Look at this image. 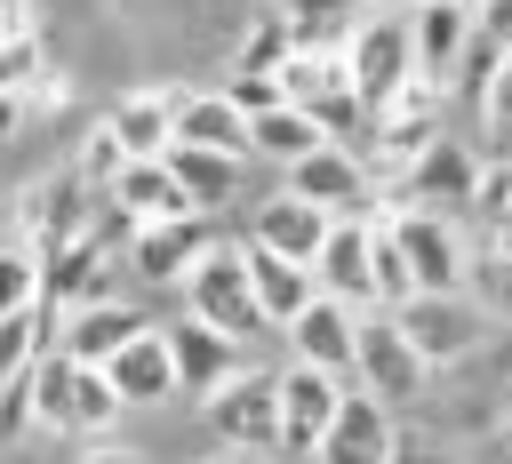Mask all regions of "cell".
<instances>
[{
	"label": "cell",
	"mask_w": 512,
	"mask_h": 464,
	"mask_svg": "<svg viewBox=\"0 0 512 464\" xmlns=\"http://www.w3.org/2000/svg\"><path fill=\"white\" fill-rule=\"evenodd\" d=\"M184 312L192 320H208V328H224L232 344H256L264 336V312H256V288H248V264H240V248H208L192 272H184Z\"/></svg>",
	"instance_id": "1"
},
{
	"label": "cell",
	"mask_w": 512,
	"mask_h": 464,
	"mask_svg": "<svg viewBox=\"0 0 512 464\" xmlns=\"http://www.w3.org/2000/svg\"><path fill=\"white\" fill-rule=\"evenodd\" d=\"M424 376H432V368L408 352V336L392 328V312H384V304H360V312H352V384L376 392L384 408H400V400L424 392Z\"/></svg>",
	"instance_id": "2"
},
{
	"label": "cell",
	"mask_w": 512,
	"mask_h": 464,
	"mask_svg": "<svg viewBox=\"0 0 512 464\" xmlns=\"http://www.w3.org/2000/svg\"><path fill=\"white\" fill-rule=\"evenodd\" d=\"M336 56H344V80H352V96H360L368 112H376L400 80H416V56H408V16H400V8H368Z\"/></svg>",
	"instance_id": "3"
},
{
	"label": "cell",
	"mask_w": 512,
	"mask_h": 464,
	"mask_svg": "<svg viewBox=\"0 0 512 464\" xmlns=\"http://www.w3.org/2000/svg\"><path fill=\"white\" fill-rule=\"evenodd\" d=\"M384 312H392V328L408 336V352H416L424 368H448V360H472V352H480V312L464 304V288H448V296L416 288V296H400V304H384Z\"/></svg>",
	"instance_id": "4"
},
{
	"label": "cell",
	"mask_w": 512,
	"mask_h": 464,
	"mask_svg": "<svg viewBox=\"0 0 512 464\" xmlns=\"http://www.w3.org/2000/svg\"><path fill=\"white\" fill-rule=\"evenodd\" d=\"M472 176H480V160L456 144V136H432L400 176H384V192L376 200H392V208H432V216H448V208H472Z\"/></svg>",
	"instance_id": "5"
},
{
	"label": "cell",
	"mask_w": 512,
	"mask_h": 464,
	"mask_svg": "<svg viewBox=\"0 0 512 464\" xmlns=\"http://www.w3.org/2000/svg\"><path fill=\"white\" fill-rule=\"evenodd\" d=\"M288 192L328 216H376V168L352 144H312L304 160H288Z\"/></svg>",
	"instance_id": "6"
},
{
	"label": "cell",
	"mask_w": 512,
	"mask_h": 464,
	"mask_svg": "<svg viewBox=\"0 0 512 464\" xmlns=\"http://www.w3.org/2000/svg\"><path fill=\"white\" fill-rule=\"evenodd\" d=\"M384 232H392V248H400V264H408V288H432V296L464 288V264H472V256H464V240H456L448 216H432V208H392Z\"/></svg>",
	"instance_id": "7"
},
{
	"label": "cell",
	"mask_w": 512,
	"mask_h": 464,
	"mask_svg": "<svg viewBox=\"0 0 512 464\" xmlns=\"http://www.w3.org/2000/svg\"><path fill=\"white\" fill-rule=\"evenodd\" d=\"M216 216L208 208H184V216H152V224H128V264L144 280H184L208 248H216Z\"/></svg>",
	"instance_id": "8"
},
{
	"label": "cell",
	"mask_w": 512,
	"mask_h": 464,
	"mask_svg": "<svg viewBox=\"0 0 512 464\" xmlns=\"http://www.w3.org/2000/svg\"><path fill=\"white\" fill-rule=\"evenodd\" d=\"M80 232H88V184H80V168H56V176H40L16 200V240L32 256H48V248H64Z\"/></svg>",
	"instance_id": "9"
},
{
	"label": "cell",
	"mask_w": 512,
	"mask_h": 464,
	"mask_svg": "<svg viewBox=\"0 0 512 464\" xmlns=\"http://www.w3.org/2000/svg\"><path fill=\"white\" fill-rule=\"evenodd\" d=\"M160 344H168V368H176V392H216V384H232L240 368H248V344H232L224 328H208V320H168L160 328Z\"/></svg>",
	"instance_id": "10"
},
{
	"label": "cell",
	"mask_w": 512,
	"mask_h": 464,
	"mask_svg": "<svg viewBox=\"0 0 512 464\" xmlns=\"http://www.w3.org/2000/svg\"><path fill=\"white\" fill-rule=\"evenodd\" d=\"M384 448H392V408H384L376 392L344 384L336 408H328V424H320L312 464H384Z\"/></svg>",
	"instance_id": "11"
},
{
	"label": "cell",
	"mask_w": 512,
	"mask_h": 464,
	"mask_svg": "<svg viewBox=\"0 0 512 464\" xmlns=\"http://www.w3.org/2000/svg\"><path fill=\"white\" fill-rule=\"evenodd\" d=\"M336 392H344V376L304 368V360H288V368L272 376V408H280V456H312V448H320V424H328Z\"/></svg>",
	"instance_id": "12"
},
{
	"label": "cell",
	"mask_w": 512,
	"mask_h": 464,
	"mask_svg": "<svg viewBox=\"0 0 512 464\" xmlns=\"http://www.w3.org/2000/svg\"><path fill=\"white\" fill-rule=\"evenodd\" d=\"M208 424H216V440H224V448H248V456L280 448V408H272V376L240 368L232 384H216V392H208Z\"/></svg>",
	"instance_id": "13"
},
{
	"label": "cell",
	"mask_w": 512,
	"mask_h": 464,
	"mask_svg": "<svg viewBox=\"0 0 512 464\" xmlns=\"http://www.w3.org/2000/svg\"><path fill=\"white\" fill-rule=\"evenodd\" d=\"M368 232H376V216H328V232L312 248V288L352 304V312L376 304V288H368Z\"/></svg>",
	"instance_id": "14"
},
{
	"label": "cell",
	"mask_w": 512,
	"mask_h": 464,
	"mask_svg": "<svg viewBox=\"0 0 512 464\" xmlns=\"http://www.w3.org/2000/svg\"><path fill=\"white\" fill-rule=\"evenodd\" d=\"M168 144H200V152L248 160V112H240L224 88H192V96H168Z\"/></svg>",
	"instance_id": "15"
},
{
	"label": "cell",
	"mask_w": 512,
	"mask_h": 464,
	"mask_svg": "<svg viewBox=\"0 0 512 464\" xmlns=\"http://www.w3.org/2000/svg\"><path fill=\"white\" fill-rule=\"evenodd\" d=\"M464 24L472 8L464 0H416L408 8V56H416V80L424 88H456V56H464Z\"/></svg>",
	"instance_id": "16"
},
{
	"label": "cell",
	"mask_w": 512,
	"mask_h": 464,
	"mask_svg": "<svg viewBox=\"0 0 512 464\" xmlns=\"http://www.w3.org/2000/svg\"><path fill=\"white\" fill-rule=\"evenodd\" d=\"M136 328H152L136 304H112V296H88V304H72V312H56V352H72V360H88V368H104Z\"/></svg>",
	"instance_id": "17"
},
{
	"label": "cell",
	"mask_w": 512,
	"mask_h": 464,
	"mask_svg": "<svg viewBox=\"0 0 512 464\" xmlns=\"http://www.w3.org/2000/svg\"><path fill=\"white\" fill-rule=\"evenodd\" d=\"M240 264H248V288H256V312H264V328H288L320 288H312V264H296V256H272V248H256V240H240Z\"/></svg>",
	"instance_id": "18"
},
{
	"label": "cell",
	"mask_w": 512,
	"mask_h": 464,
	"mask_svg": "<svg viewBox=\"0 0 512 464\" xmlns=\"http://www.w3.org/2000/svg\"><path fill=\"white\" fill-rule=\"evenodd\" d=\"M288 352H296L304 368H328V376H344V384H352V304L312 296V304L288 320Z\"/></svg>",
	"instance_id": "19"
},
{
	"label": "cell",
	"mask_w": 512,
	"mask_h": 464,
	"mask_svg": "<svg viewBox=\"0 0 512 464\" xmlns=\"http://www.w3.org/2000/svg\"><path fill=\"white\" fill-rule=\"evenodd\" d=\"M320 232H328V208L296 200L288 184H280L272 200H256V216H248V240H256V248H272V256H296V264H312Z\"/></svg>",
	"instance_id": "20"
},
{
	"label": "cell",
	"mask_w": 512,
	"mask_h": 464,
	"mask_svg": "<svg viewBox=\"0 0 512 464\" xmlns=\"http://www.w3.org/2000/svg\"><path fill=\"white\" fill-rule=\"evenodd\" d=\"M104 376H112V392H120V408H152V400H176V368H168V344H160V328H136L112 360H104Z\"/></svg>",
	"instance_id": "21"
},
{
	"label": "cell",
	"mask_w": 512,
	"mask_h": 464,
	"mask_svg": "<svg viewBox=\"0 0 512 464\" xmlns=\"http://www.w3.org/2000/svg\"><path fill=\"white\" fill-rule=\"evenodd\" d=\"M104 200L128 216V224H152V216H184L192 200H184V184L168 176V160L152 152V160H120V176L104 184Z\"/></svg>",
	"instance_id": "22"
},
{
	"label": "cell",
	"mask_w": 512,
	"mask_h": 464,
	"mask_svg": "<svg viewBox=\"0 0 512 464\" xmlns=\"http://www.w3.org/2000/svg\"><path fill=\"white\" fill-rule=\"evenodd\" d=\"M504 64H512V0H472L464 56H456V88H472V96H480Z\"/></svg>",
	"instance_id": "23"
},
{
	"label": "cell",
	"mask_w": 512,
	"mask_h": 464,
	"mask_svg": "<svg viewBox=\"0 0 512 464\" xmlns=\"http://www.w3.org/2000/svg\"><path fill=\"white\" fill-rule=\"evenodd\" d=\"M272 16H280V32H288V48H344L352 40V24L368 16V0H272Z\"/></svg>",
	"instance_id": "24"
},
{
	"label": "cell",
	"mask_w": 512,
	"mask_h": 464,
	"mask_svg": "<svg viewBox=\"0 0 512 464\" xmlns=\"http://www.w3.org/2000/svg\"><path fill=\"white\" fill-rule=\"evenodd\" d=\"M312 144H328V136H320V120H312L304 104L280 96V104L248 112V160H280V168H288V160H304Z\"/></svg>",
	"instance_id": "25"
},
{
	"label": "cell",
	"mask_w": 512,
	"mask_h": 464,
	"mask_svg": "<svg viewBox=\"0 0 512 464\" xmlns=\"http://www.w3.org/2000/svg\"><path fill=\"white\" fill-rule=\"evenodd\" d=\"M160 160H168V176L184 184V200H192V208H208V216H216V208L240 192V160H224V152H200V144H168Z\"/></svg>",
	"instance_id": "26"
},
{
	"label": "cell",
	"mask_w": 512,
	"mask_h": 464,
	"mask_svg": "<svg viewBox=\"0 0 512 464\" xmlns=\"http://www.w3.org/2000/svg\"><path fill=\"white\" fill-rule=\"evenodd\" d=\"M104 128L120 136L128 160H152V152H168V96H160V88H136V96H120V104L104 112Z\"/></svg>",
	"instance_id": "27"
},
{
	"label": "cell",
	"mask_w": 512,
	"mask_h": 464,
	"mask_svg": "<svg viewBox=\"0 0 512 464\" xmlns=\"http://www.w3.org/2000/svg\"><path fill=\"white\" fill-rule=\"evenodd\" d=\"M24 376H32V432H72V352L40 344Z\"/></svg>",
	"instance_id": "28"
},
{
	"label": "cell",
	"mask_w": 512,
	"mask_h": 464,
	"mask_svg": "<svg viewBox=\"0 0 512 464\" xmlns=\"http://www.w3.org/2000/svg\"><path fill=\"white\" fill-rule=\"evenodd\" d=\"M112 424H120V392H112V376L88 368V360H72V432H112Z\"/></svg>",
	"instance_id": "29"
},
{
	"label": "cell",
	"mask_w": 512,
	"mask_h": 464,
	"mask_svg": "<svg viewBox=\"0 0 512 464\" xmlns=\"http://www.w3.org/2000/svg\"><path fill=\"white\" fill-rule=\"evenodd\" d=\"M48 312L40 304H24V312H0V376H16V368H32L40 360V344H48Z\"/></svg>",
	"instance_id": "30"
},
{
	"label": "cell",
	"mask_w": 512,
	"mask_h": 464,
	"mask_svg": "<svg viewBox=\"0 0 512 464\" xmlns=\"http://www.w3.org/2000/svg\"><path fill=\"white\" fill-rule=\"evenodd\" d=\"M368 288H376V304L416 296V288H408V264H400V248H392V232H384V224L368 232Z\"/></svg>",
	"instance_id": "31"
},
{
	"label": "cell",
	"mask_w": 512,
	"mask_h": 464,
	"mask_svg": "<svg viewBox=\"0 0 512 464\" xmlns=\"http://www.w3.org/2000/svg\"><path fill=\"white\" fill-rule=\"evenodd\" d=\"M40 304V256L32 248H0V312Z\"/></svg>",
	"instance_id": "32"
},
{
	"label": "cell",
	"mask_w": 512,
	"mask_h": 464,
	"mask_svg": "<svg viewBox=\"0 0 512 464\" xmlns=\"http://www.w3.org/2000/svg\"><path fill=\"white\" fill-rule=\"evenodd\" d=\"M120 160H128V152H120V136H112V128H104V120H96V128H88V144H80V160H72V168H80V184H88V192H104V184H112V176H120Z\"/></svg>",
	"instance_id": "33"
},
{
	"label": "cell",
	"mask_w": 512,
	"mask_h": 464,
	"mask_svg": "<svg viewBox=\"0 0 512 464\" xmlns=\"http://www.w3.org/2000/svg\"><path fill=\"white\" fill-rule=\"evenodd\" d=\"M472 208H480L488 224H504V216H512V152L480 160V176H472Z\"/></svg>",
	"instance_id": "34"
},
{
	"label": "cell",
	"mask_w": 512,
	"mask_h": 464,
	"mask_svg": "<svg viewBox=\"0 0 512 464\" xmlns=\"http://www.w3.org/2000/svg\"><path fill=\"white\" fill-rule=\"evenodd\" d=\"M280 56H288V32H280V16L264 8V16L248 24V40H240V64H232V72H272Z\"/></svg>",
	"instance_id": "35"
},
{
	"label": "cell",
	"mask_w": 512,
	"mask_h": 464,
	"mask_svg": "<svg viewBox=\"0 0 512 464\" xmlns=\"http://www.w3.org/2000/svg\"><path fill=\"white\" fill-rule=\"evenodd\" d=\"M24 432H32V376L16 368V376H0V448Z\"/></svg>",
	"instance_id": "36"
},
{
	"label": "cell",
	"mask_w": 512,
	"mask_h": 464,
	"mask_svg": "<svg viewBox=\"0 0 512 464\" xmlns=\"http://www.w3.org/2000/svg\"><path fill=\"white\" fill-rule=\"evenodd\" d=\"M472 104H480V120H488L496 152H512V64H504V72H496V80H488V88H480Z\"/></svg>",
	"instance_id": "37"
},
{
	"label": "cell",
	"mask_w": 512,
	"mask_h": 464,
	"mask_svg": "<svg viewBox=\"0 0 512 464\" xmlns=\"http://www.w3.org/2000/svg\"><path fill=\"white\" fill-rule=\"evenodd\" d=\"M224 96H232L240 112H264V104H280V72H232Z\"/></svg>",
	"instance_id": "38"
},
{
	"label": "cell",
	"mask_w": 512,
	"mask_h": 464,
	"mask_svg": "<svg viewBox=\"0 0 512 464\" xmlns=\"http://www.w3.org/2000/svg\"><path fill=\"white\" fill-rule=\"evenodd\" d=\"M32 72H40V48H32V32L0 40V88H16V80H32Z\"/></svg>",
	"instance_id": "39"
},
{
	"label": "cell",
	"mask_w": 512,
	"mask_h": 464,
	"mask_svg": "<svg viewBox=\"0 0 512 464\" xmlns=\"http://www.w3.org/2000/svg\"><path fill=\"white\" fill-rule=\"evenodd\" d=\"M16 120H24V88H0V136H16Z\"/></svg>",
	"instance_id": "40"
},
{
	"label": "cell",
	"mask_w": 512,
	"mask_h": 464,
	"mask_svg": "<svg viewBox=\"0 0 512 464\" xmlns=\"http://www.w3.org/2000/svg\"><path fill=\"white\" fill-rule=\"evenodd\" d=\"M384 464H448V456H432V448H408V440H392V448H384Z\"/></svg>",
	"instance_id": "41"
},
{
	"label": "cell",
	"mask_w": 512,
	"mask_h": 464,
	"mask_svg": "<svg viewBox=\"0 0 512 464\" xmlns=\"http://www.w3.org/2000/svg\"><path fill=\"white\" fill-rule=\"evenodd\" d=\"M80 464H144V456H136V448H88Z\"/></svg>",
	"instance_id": "42"
},
{
	"label": "cell",
	"mask_w": 512,
	"mask_h": 464,
	"mask_svg": "<svg viewBox=\"0 0 512 464\" xmlns=\"http://www.w3.org/2000/svg\"><path fill=\"white\" fill-rule=\"evenodd\" d=\"M496 424H504V432H512V384H504V392H496Z\"/></svg>",
	"instance_id": "43"
},
{
	"label": "cell",
	"mask_w": 512,
	"mask_h": 464,
	"mask_svg": "<svg viewBox=\"0 0 512 464\" xmlns=\"http://www.w3.org/2000/svg\"><path fill=\"white\" fill-rule=\"evenodd\" d=\"M16 32H24V24H16V16H8V8H0V40H16Z\"/></svg>",
	"instance_id": "44"
},
{
	"label": "cell",
	"mask_w": 512,
	"mask_h": 464,
	"mask_svg": "<svg viewBox=\"0 0 512 464\" xmlns=\"http://www.w3.org/2000/svg\"><path fill=\"white\" fill-rule=\"evenodd\" d=\"M496 280H504V312H512V272H504V264H496Z\"/></svg>",
	"instance_id": "45"
},
{
	"label": "cell",
	"mask_w": 512,
	"mask_h": 464,
	"mask_svg": "<svg viewBox=\"0 0 512 464\" xmlns=\"http://www.w3.org/2000/svg\"><path fill=\"white\" fill-rule=\"evenodd\" d=\"M376 8H400V16H408V8H416V0H376Z\"/></svg>",
	"instance_id": "46"
},
{
	"label": "cell",
	"mask_w": 512,
	"mask_h": 464,
	"mask_svg": "<svg viewBox=\"0 0 512 464\" xmlns=\"http://www.w3.org/2000/svg\"><path fill=\"white\" fill-rule=\"evenodd\" d=\"M208 464H240V456H208Z\"/></svg>",
	"instance_id": "47"
},
{
	"label": "cell",
	"mask_w": 512,
	"mask_h": 464,
	"mask_svg": "<svg viewBox=\"0 0 512 464\" xmlns=\"http://www.w3.org/2000/svg\"><path fill=\"white\" fill-rule=\"evenodd\" d=\"M464 8H472V0H464Z\"/></svg>",
	"instance_id": "48"
},
{
	"label": "cell",
	"mask_w": 512,
	"mask_h": 464,
	"mask_svg": "<svg viewBox=\"0 0 512 464\" xmlns=\"http://www.w3.org/2000/svg\"><path fill=\"white\" fill-rule=\"evenodd\" d=\"M240 464H248V456H240Z\"/></svg>",
	"instance_id": "49"
}]
</instances>
